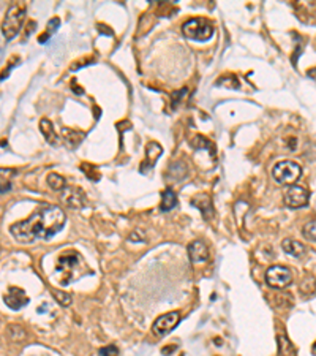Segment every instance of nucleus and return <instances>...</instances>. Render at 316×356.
<instances>
[{"instance_id": "9d476101", "label": "nucleus", "mask_w": 316, "mask_h": 356, "mask_svg": "<svg viewBox=\"0 0 316 356\" xmlns=\"http://www.w3.org/2000/svg\"><path fill=\"white\" fill-rule=\"evenodd\" d=\"M188 255L193 263H202L209 260V247L202 241H193L188 244Z\"/></svg>"}, {"instance_id": "7c9ffc66", "label": "nucleus", "mask_w": 316, "mask_h": 356, "mask_svg": "<svg viewBox=\"0 0 316 356\" xmlns=\"http://www.w3.org/2000/svg\"><path fill=\"white\" fill-rule=\"evenodd\" d=\"M40 356H48V354H40Z\"/></svg>"}, {"instance_id": "9b49d317", "label": "nucleus", "mask_w": 316, "mask_h": 356, "mask_svg": "<svg viewBox=\"0 0 316 356\" xmlns=\"http://www.w3.org/2000/svg\"><path fill=\"white\" fill-rule=\"evenodd\" d=\"M191 204L195 206L196 209L201 211V214L204 215V219H212L213 217V206H212V198L207 193H198L196 197L191 198Z\"/></svg>"}, {"instance_id": "39448f33", "label": "nucleus", "mask_w": 316, "mask_h": 356, "mask_svg": "<svg viewBox=\"0 0 316 356\" xmlns=\"http://www.w3.org/2000/svg\"><path fill=\"white\" fill-rule=\"evenodd\" d=\"M266 282L270 288H277V290L286 288V286L292 283V272L286 266H280V265L270 266L266 271Z\"/></svg>"}, {"instance_id": "412c9836", "label": "nucleus", "mask_w": 316, "mask_h": 356, "mask_svg": "<svg viewBox=\"0 0 316 356\" xmlns=\"http://www.w3.org/2000/svg\"><path fill=\"white\" fill-rule=\"evenodd\" d=\"M7 334L10 336L11 340L18 342V340H22V339L26 337V331H24V328L19 326V325H8L7 326Z\"/></svg>"}, {"instance_id": "c85d7f7f", "label": "nucleus", "mask_w": 316, "mask_h": 356, "mask_svg": "<svg viewBox=\"0 0 316 356\" xmlns=\"http://www.w3.org/2000/svg\"><path fill=\"white\" fill-rule=\"evenodd\" d=\"M176 350H177V345H168V347H163V348H162V353H163L165 356H169V354H173Z\"/></svg>"}, {"instance_id": "dca6fc26", "label": "nucleus", "mask_w": 316, "mask_h": 356, "mask_svg": "<svg viewBox=\"0 0 316 356\" xmlns=\"http://www.w3.org/2000/svg\"><path fill=\"white\" fill-rule=\"evenodd\" d=\"M177 206V195L171 190V189H166L165 192H162V203H160V209L163 212H168L174 209Z\"/></svg>"}, {"instance_id": "20e7f679", "label": "nucleus", "mask_w": 316, "mask_h": 356, "mask_svg": "<svg viewBox=\"0 0 316 356\" xmlns=\"http://www.w3.org/2000/svg\"><path fill=\"white\" fill-rule=\"evenodd\" d=\"M300 174H302L300 165L292 162V160H283V162H278L272 168L274 179L278 184H283V186H294Z\"/></svg>"}, {"instance_id": "2eb2a0df", "label": "nucleus", "mask_w": 316, "mask_h": 356, "mask_svg": "<svg viewBox=\"0 0 316 356\" xmlns=\"http://www.w3.org/2000/svg\"><path fill=\"white\" fill-rule=\"evenodd\" d=\"M162 152H163L162 146L158 144V143H155V141H150V143L147 144V147H145V158H147V162H144L142 166L152 168V166L155 165L156 160L160 158Z\"/></svg>"}, {"instance_id": "cd10ccee", "label": "nucleus", "mask_w": 316, "mask_h": 356, "mask_svg": "<svg viewBox=\"0 0 316 356\" xmlns=\"http://www.w3.org/2000/svg\"><path fill=\"white\" fill-rule=\"evenodd\" d=\"M11 189V184L8 181H2L0 179V193H7Z\"/></svg>"}, {"instance_id": "aec40b11", "label": "nucleus", "mask_w": 316, "mask_h": 356, "mask_svg": "<svg viewBox=\"0 0 316 356\" xmlns=\"http://www.w3.org/2000/svg\"><path fill=\"white\" fill-rule=\"evenodd\" d=\"M63 136H65V140L68 141V146L70 147H76L79 143L83 141V138H84V133L81 132H76V130H68V129H63Z\"/></svg>"}, {"instance_id": "a878e982", "label": "nucleus", "mask_w": 316, "mask_h": 356, "mask_svg": "<svg viewBox=\"0 0 316 356\" xmlns=\"http://www.w3.org/2000/svg\"><path fill=\"white\" fill-rule=\"evenodd\" d=\"M98 356H119V348L116 345H108L100 348Z\"/></svg>"}, {"instance_id": "f03ea898", "label": "nucleus", "mask_w": 316, "mask_h": 356, "mask_svg": "<svg viewBox=\"0 0 316 356\" xmlns=\"http://www.w3.org/2000/svg\"><path fill=\"white\" fill-rule=\"evenodd\" d=\"M26 19V5L24 4H13L10 5L7 15L2 22V33L7 40L15 38L19 30L22 29V22Z\"/></svg>"}, {"instance_id": "6ab92c4d", "label": "nucleus", "mask_w": 316, "mask_h": 356, "mask_svg": "<svg viewBox=\"0 0 316 356\" xmlns=\"http://www.w3.org/2000/svg\"><path fill=\"white\" fill-rule=\"evenodd\" d=\"M59 26H60V19H59V18H52V19L48 22L46 32L41 33L40 38H38V41H40V43H46V41L49 40V37H52V35H54V32L59 29Z\"/></svg>"}, {"instance_id": "bb28decb", "label": "nucleus", "mask_w": 316, "mask_h": 356, "mask_svg": "<svg viewBox=\"0 0 316 356\" xmlns=\"http://www.w3.org/2000/svg\"><path fill=\"white\" fill-rule=\"evenodd\" d=\"M185 95H187V89H180V90L174 92L173 94V106H177L180 103V100H182Z\"/></svg>"}, {"instance_id": "1a4fd4ad", "label": "nucleus", "mask_w": 316, "mask_h": 356, "mask_svg": "<svg viewBox=\"0 0 316 356\" xmlns=\"http://www.w3.org/2000/svg\"><path fill=\"white\" fill-rule=\"evenodd\" d=\"M5 304L11 309V311H19L24 306L29 304V296L26 294V291L22 288H18V286H11L8 290V293L4 296Z\"/></svg>"}, {"instance_id": "c756f323", "label": "nucleus", "mask_w": 316, "mask_h": 356, "mask_svg": "<svg viewBox=\"0 0 316 356\" xmlns=\"http://www.w3.org/2000/svg\"><path fill=\"white\" fill-rule=\"evenodd\" d=\"M131 239L136 241V243H144V236H142V233H141V229H136V231H134V234H131Z\"/></svg>"}, {"instance_id": "6e6552de", "label": "nucleus", "mask_w": 316, "mask_h": 356, "mask_svg": "<svg viewBox=\"0 0 316 356\" xmlns=\"http://www.w3.org/2000/svg\"><path fill=\"white\" fill-rule=\"evenodd\" d=\"M60 200L70 206L73 209H83L84 206L87 204V198H86V193L83 189L74 187V186H66L62 192H60Z\"/></svg>"}, {"instance_id": "423d86ee", "label": "nucleus", "mask_w": 316, "mask_h": 356, "mask_svg": "<svg viewBox=\"0 0 316 356\" xmlns=\"http://www.w3.org/2000/svg\"><path fill=\"white\" fill-rule=\"evenodd\" d=\"M179 321H180V314L179 312H168L162 317H158L155 320V323L152 325V332H153V336L156 337H163L166 334H169L177 325H179Z\"/></svg>"}, {"instance_id": "393cba45", "label": "nucleus", "mask_w": 316, "mask_h": 356, "mask_svg": "<svg viewBox=\"0 0 316 356\" xmlns=\"http://www.w3.org/2000/svg\"><path fill=\"white\" fill-rule=\"evenodd\" d=\"M191 144H193V147L195 149H207L209 151V147L212 149L213 146H212V143L207 140V138H204V136H201V135H198L196 138L193 141H191Z\"/></svg>"}, {"instance_id": "0eeeda50", "label": "nucleus", "mask_w": 316, "mask_h": 356, "mask_svg": "<svg viewBox=\"0 0 316 356\" xmlns=\"http://www.w3.org/2000/svg\"><path fill=\"white\" fill-rule=\"evenodd\" d=\"M308 198H310L308 192L300 186H296V184L294 186H289L288 190L285 192V203L291 209L305 208L308 204Z\"/></svg>"}, {"instance_id": "ddd939ff", "label": "nucleus", "mask_w": 316, "mask_h": 356, "mask_svg": "<svg viewBox=\"0 0 316 356\" xmlns=\"http://www.w3.org/2000/svg\"><path fill=\"white\" fill-rule=\"evenodd\" d=\"M281 249H283L285 254H288L291 257H296V258H300L305 255V246L297 243V241H294V239H283Z\"/></svg>"}, {"instance_id": "f257e3e1", "label": "nucleus", "mask_w": 316, "mask_h": 356, "mask_svg": "<svg viewBox=\"0 0 316 356\" xmlns=\"http://www.w3.org/2000/svg\"><path fill=\"white\" fill-rule=\"evenodd\" d=\"M66 222L65 212L54 204L41 206L29 219L10 226V233L21 244H32L33 241H48L57 234Z\"/></svg>"}, {"instance_id": "7ed1b4c3", "label": "nucleus", "mask_w": 316, "mask_h": 356, "mask_svg": "<svg viewBox=\"0 0 316 356\" xmlns=\"http://www.w3.org/2000/svg\"><path fill=\"white\" fill-rule=\"evenodd\" d=\"M213 32H215V29H213L212 22L202 18H191L182 26L184 37L193 41H207L209 38H212Z\"/></svg>"}, {"instance_id": "f8f14e48", "label": "nucleus", "mask_w": 316, "mask_h": 356, "mask_svg": "<svg viewBox=\"0 0 316 356\" xmlns=\"http://www.w3.org/2000/svg\"><path fill=\"white\" fill-rule=\"evenodd\" d=\"M76 265H79V255L76 252H65L57 260V271L70 274Z\"/></svg>"}, {"instance_id": "4be33fe9", "label": "nucleus", "mask_w": 316, "mask_h": 356, "mask_svg": "<svg viewBox=\"0 0 316 356\" xmlns=\"http://www.w3.org/2000/svg\"><path fill=\"white\" fill-rule=\"evenodd\" d=\"M302 234L307 241H311V243H316V220H310L303 225L302 228Z\"/></svg>"}, {"instance_id": "5701e85b", "label": "nucleus", "mask_w": 316, "mask_h": 356, "mask_svg": "<svg viewBox=\"0 0 316 356\" xmlns=\"http://www.w3.org/2000/svg\"><path fill=\"white\" fill-rule=\"evenodd\" d=\"M52 296H54V300L57 301L60 306H63V307H68V306L71 304V301H73L71 294H70V293H65V291L54 290V291H52Z\"/></svg>"}, {"instance_id": "4468645a", "label": "nucleus", "mask_w": 316, "mask_h": 356, "mask_svg": "<svg viewBox=\"0 0 316 356\" xmlns=\"http://www.w3.org/2000/svg\"><path fill=\"white\" fill-rule=\"evenodd\" d=\"M40 130L44 136V140H46L49 144H52V146L59 144V136H57V133H55L54 125L49 119H41L40 121Z\"/></svg>"}, {"instance_id": "f3484780", "label": "nucleus", "mask_w": 316, "mask_h": 356, "mask_svg": "<svg viewBox=\"0 0 316 356\" xmlns=\"http://www.w3.org/2000/svg\"><path fill=\"white\" fill-rule=\"evenodd\" d=\"M299 290L302 293V296H311L316 293V279L313 277V275H305L300 283H299Z\"/></svg>"}, {"instance_id": "b1692460", "label": "nucleus", "mask_w": 316, "mask_h": 356, "mask_svg": "<svg viewBox=\"0 0 316 356\" xmlns=\"http://www.w3.org/2000/svg\"><path fill=\"white\" fill-rule=\"evenodd\" d=\"M81 171H84L86 176H87L90 181H98V179H100V173H98V169H97L94 165L83 163V165H81Z\"/></svg>"}, {"instance_id": "a211bd4d", "label": "nucleus", "mask_w": 316, "mask_h": 356, "mask_svg": "<svg viewBox=\"0 0 316 356\" xmlns=\"http://www.w3.org/2000/svg\"><path fill=\"white\" fill-rule=\"evenodd\" d=\"M46 182H48V186L55 192H62L66 187V181L63 179V176H60L57 173H49L46 177Z\"/></svg>"}]
</instances>
